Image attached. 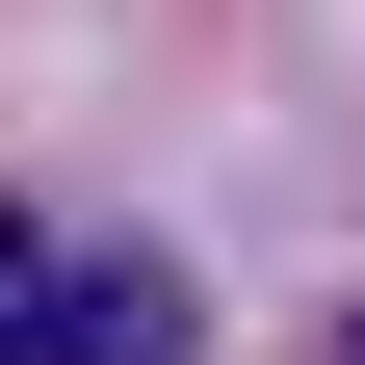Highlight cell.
I'll list each match as a JSON object with an SVG mask.
<instances>
[{
  "label": "cell",
  "instance_id": "obj_1",
  "mask_svg": "<svg viewBox=\"0 0 365 365\" xmlns=\"http://www.w3.org/2000/svg\"><path fill=\"white\" fill-rule=\"evenodd\" d=\"M0 365H209V287L157 235H78V209L0 182Z\"/></svg>",
  "mask_w": 365,
  "mask_h": 365
}]
</instances>
